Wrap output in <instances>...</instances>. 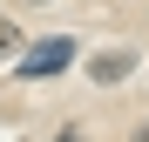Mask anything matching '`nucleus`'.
Masks as SVG:
<instances>
[{"label":"nucleus","instance_id":"obj_4","mask_svg":"<svg viewBox=\"0 0 149 142\" xmlns=\"http://www.w3.org/2000/svg\"><path fill=\"white\" fill-rule=\"evenodd\" d=\"M54 142H81V135H74V129H68V135H54Z\"/></svg>","mask_w":149,"mask_h":142},{"label":"nucleus","instance_id":"obj_5","mask_svg":"<svg viewBox=\"0 0 149 142\" xmlns=\"http://www.w3.org/2000/svg\"><path fill=\"white\" fill-rule=\"evenodd\" d=\"M136 142H149V122H142V129H136Z\"/></svg>","mask_w":149,"mask_h":142},{"label":"nucleus","instance_id":"obj_2","mask_svg":"<svg viewBox=\"0 0 149 142\" xmlns=\"http://www.w3.org/2000/svg\"><path fill=\"white\" fill-rule=\"evenodd\" d=\"M129 68H136V61H129V47H122V54H115V47H109V54H95V61H88V75L102 81V88H115L122 75H129Z\"/></svg>","mask_w":149,"mask_h":142},{"label":"nucleus","instance_id":"obj_3","mask_svg":"<svg viewBox=\"0 0 149 142\" xmlns=\"http://www.w3.org/2000/svg\"><path fill=\"white\" fill-rule=\"evenodd\" d=\"M14 47H20V27H14L7 14H0V54H14Z\"/></svg>","mask_w":149,"mask_h":142},{"label":"nucleus","instance_id":"obj_1","mask_svg":"<svg viewBox=\"0 0 149 142\" xmlns=\"http://www.w3.org/2000/svg\"><path fill=\"white\" fill-rule=\"evenodd\" d=\"M68 61H74V41H68V34H54V41H34L27 54L14 61V75H20V81H47V75H61Z\"/></svg>","mask_w":149,"mask_h":142}]
</instances>
